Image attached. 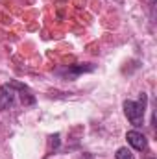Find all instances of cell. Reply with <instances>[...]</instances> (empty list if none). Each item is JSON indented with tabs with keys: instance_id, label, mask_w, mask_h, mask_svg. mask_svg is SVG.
<instances>
[{
	"instance_id": "cell-1",
	"label": "cell",
	"mask_w": 157,
	"mask_h": 159,
	"mask_svg": "<svg viewBox=\"0 0 157 159\" xmlns=\"http://www.w3.org/2000/svg\"><path fill=\"white\" fill-rule=\"evenodd\" d=\"M17 96H20V102L24 106H30L35 102V98L30 94L28 87L19 83V81H11V83H6L0 87V109H11L17 102Z\"/></svg>"
},
{
	"instance_id": "cell-2",
	"label": "cell",
	"mask_w": 157,
	"mask_h": 159,
	"mask_svg": "<svg viewBox=\"0 0 157 159\" xmlns=\"http://www.w3.org/2000/svg\"><path fill=\"white\" fill-rule=\"evenodd\" d=\"M146 106H148V96H146V93H141L139 100H126V102H124V113H126L128 120H129L135 128H139V126L144 124Z\"/></svg>"
},
{
	"instance_id": "cell-3",
	"label": "cell",
	"mask_w": 157,
	"mask_h": 159,
	"mask_svg": "<svg viewBox=\"0 0 157 159\" xmlns=\"http://www.w3.org/2000/svg\"><path fill=\"white\" fill-rule=\"evenodd\" d=\"M126 139H128V143L135 148V150H139V152H142V150H146V146H148V141H146V137L141 133V131H137V129H131V131H128L126 133Z\"/></svg>"
},
{
	"instance_id": "cell-4",
	"label": "cell",
	"mask_w": 157,
	"mask_h": 159,
	"mask_svg": "<svg viewBox=\"0 0 157 159\" xmlns=\"http://www.w3.org/2000/svg\"><path fill=\"white\" fill-rule=\"evenodd\" d=\"M115 157L117 159H135L133 154H131V150H128V148H118L117 154H115Z\"/></svg>"
}]
</instances>
